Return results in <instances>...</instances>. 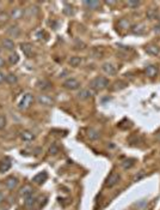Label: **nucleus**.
<instances>
[{"mask_svg": "<svg viewBox=\"0 0 160 210\" xmlns=\"http://www.w3.org/2000/svg\"><path fill=\"white\" fill-rule=\"evenodd\" d=\"M109 87V79L105 77H96L90 82V88H92L93 90H104Z\"/></svg>", "mask_w": 160, "mask_h": 210, "instance_id": "nucleus-1", "label": "nucleus"}, {"mask_svg": "<svg viewBox=\"0 0 160 210\" xmlns=\"http://www.w3.org/2000/svg\"><path fill=\"white\" fill-rule=\"evenodd\" d=\"M47 178H48V174L45 172H41V173L36 174L35 176L32 178V181L35 184H43L47 180Z\"/></svg>", "mask_w": 160, "mask_h": 210, "instance_id": "nucleus-13", "label": "nucleus"}, {"mask_svg": "<svg viewBox=\"0 0 160 210\" xmlns=\"http://www.w3.org/2000/svg\"><path fill=\"white\" fill-rule=\"evenodd\" d=\"M118 25H120V27L121 28H128L129 27V20H128V19H121V20H120V22H118Z\"/></svg>", "mask_w": 160, "mask_h": 210, "instance_id": "nucleus-33", "label": "nucleus"}, {"mask_svg": "<svg viewBox=\"0 0 160 210\" xmlns=\"http://www.w3.org/2000/svg\"><path fill=\"white\" fill-rule=\"evenodd\" d=\"M19 61V55L17 53H12L9 55V63L11 65H16Z\"/></svg>", "mask_w": 160, "mask_h": 210, "instance_id": "nucleus-26", "label": "nucleus"}, {"mask_svg": "<svg viewBox=\"0 0 160 210\" xmlns=\"http://www.w3.org/2000/svg\"><path fill=\"white\" fill-rule=\"evenodd\" d=\"M24 16V10L22 7H13L10 12V17L13 19H20Z\"/></svg>", "mask_w": 160, "mask_h": 210, "instance_id": "nucleus-8", "label": "nucleus"}, {"mask_svg": "<svg viewBox=\"0 0 160 210\" xmlns=\"http://www.w3.org/2000/svg\"><path fill=\"white\" fill-rule=\"evenodd\" d=\"M10 168H11V162H10V160H2V161L0 162V173L7 172Z\"/></svg>", "mask_w": 160, "mask_h": 210, "instance_id": "nucleus-23", "label": "nucleus"}, {"mask_svg": "<svg viewBox=\"0 0 160 210\" xmlns=\"http://www.w3.org/2000/svg\"><path fill=\"white\" fill-rule=\"evenodd\" d=\"M143 176H145V173H143V172H141V173L139 174V175L136 174V175L134 176V181H137V180H140V179H142Z\"/></svg>", "mask_w": 160, "mask_h": 210, "instance_id": "nucleus-35", "label": "nucleus"}, {"mask_svg": "<svg viewBox=\"0 0 160 210\" xmlns=\"http://www.w3.org/2000/svg\"><path fill=\"white\" fill-rule=\"evenodd\" d=\"M145 49H146L147 54L153 55V56H157V55L160 54V47L157 46V45H147Z\"/></svg>", "mask_w": 160, "mask_h": 210, "instance_id": "nucleus-9", "label": "nucleus"}, {"mask_svg": "<svg viewBox=\"0 0 160 210\" xmlns=\"http://www.w3.org/2000/svg\"><path fill=\"white\" fill-rule=\"evenodd\" d=\"M34 101H35L34 95H32V94H30V92H27V94H24V95L22 96V99L19 100L18 108H19L20 110H27V108H30V107H31V105L34 103Z\"/></svg>", "mask_w": 160, "mask_h": 210, "instance_id": "nucleus-2", "label": "nucleus"}, {"mask_svg": "<svg viewBox=\"0 0 160 210\" xmlns=\"http://www.w3.org/2000/svg\"><path fill=\"white\" fill-rule=\"evenodd\" d=\"M158 139H159V141H160V133H159V135H158Z\"/></svg>", "mask_w": 160, "mask_h": 210, "instance_id": "nucleus-40", "label": "nucleus"}, {"mask_svg": "<svg viewBox=\"0 0 160 210\" xmlns=\"http://www.w3.org/2000/svg\"><path fill=\"white\" fill-rule=\"evenodd\" d=\"M1 45L4 47V49H6V51H13L15 49V42L11 38H4Z\"/></svg>", "mask_w": 160, "mask_h": 210, "instance_id": "nucleus-17", "label": "nucleus"}, {"mask_svg": "<svg viewBox=\"0 0 160 210\" xmlns=\"http://www.w3.org/2000/svg\"><path fill=\"white\" fill-rule=\"evenodd\" d=\"M32 187L31 186H29V185H27V186H24L22 190H20V196L22 197H24V198H27V197H29V196H31L32 194Z\"/></svg>", "mask_w": 160, "mask_h": 210, "instance_id": "nucleus-21", "label": "nucleus"}, {"mask_svg": "<svg viewBox=\"0 0 160 210\" xmlns=\"http://www.w3.org/2000/svg\"><path fill=\"white\" fill-rule=\"evenodd\" d=\"M20 138L24 141V142H32L34 139L36 138L35 133L34 132H31V131H23L22 133H20Z\"/></svg>", "mask_w": 160, "mask_h": 210, "instance_id": "nucleus-11", "label": "nucleus"}, {"mask_svg": "<svg viewBox=\"0 0 160 210\" xmlns=\"http://www.w3.org/2000/svg\"><path fill=\"white\" fill-rule=\"evenodd\" d=\"M2 201H4V193H2V192H0V204L2 203Z\"/></svg>", "mask_w": 160, "mask_h": 210, "instance_id": "nucleus-39", "label": "nucleus"}, {"mask_svg": "<svg viewBox=\"0 0 160 210\" xmlns=\"http://www.w3.org/2000/svg\"><path fill=\"white\" fill-rule=\"evenodd\" d=\"M6 34H7L10 37L18 38V37L20 36L22 31H20V29H19V27H18V25H11L10 28H7V30H6Z\"/></svg>", "mask_w": 160, "mask_h": 210, "instance_id": "nucleus-7", "label": "nucleus"}, {"mask_svg": "<svg viewBox=\"0 0 160 210\" xmlns=\"http://www.w3.org/2000/svg\"><path fill=\"white\" fill-rule=\"evenodd\" d=\"M18 185V179L15 176H10L5 180V186L9 189V190H13L16 186Z\"/></svg>", "mask_w": 160, "mask_h": 210, "instance_id": "nucleus-14", "label": "nucleus"}, {"mask_svg": "<svg viewBox=\"0 0 160 210\" xmlns=\"http://www.w3.org/2000/svg\"><path fill=\"white\" fill-rule=\"evenodd\" d=\"M87 136H89L90 139L96 141V139H98V138L100 137V133H99V131L95 130V128H90L89 132H87Z\"/></svg>", "mask_w": 160, "mask_h": 210, "instance_id": "nucleus-25", "label": "nucleus"}, {"mask_svg": "<svg viewBox=\"0 0 160 210\" xmlns=\"http://www.w3.org/2000/svg\"><path fill=\"white\" fill-rule=\"evenodd\" d=\"M84 5L90 10H97L100 6V2L99 1H93V0H90V1H84Z\"/></svg>", "mask_w": 160, "mask_h": 210, "instance_id": "nucleus-20", "label": "nucleus"}, {"mask_svg": "<svg viewBox=\"0 0 160 210\" xmlns=\"http://www.w3.org/2000/svg\"><path fill=\"white\" fill-rule=\"evenodd\" d=\"M62 85L63 88H66L68 90H77V89L80 88V82L75 78H68V79H66L63 82Z\"/></svg>", "mask_w": 160, "mask_h": 210, "instance_id": "nucleus-3", "label": "nucleus"}, {"mask_svg": "<svg viewBox=\"0 0 160 210\" xmlns=\"http://www.w3.org/2000/svg\"><path fill=\"white\" fill-rule=\"evenodd\" d=\"M102 70H103V72L109 74V76H115L116 73H117L116 66H114L111 63H104V64L102 65Z\"/></svg>", "mask_w": 160, "mask_h": 210, "instance_id": "nucleus-6", "label": "nucleus"}, {"mask_svg": "<svg viewBox=\"0 0 160 210\" xmlns=\"http://www.w3.org/2000/svg\"><path fill=\"white\" fill-rule=\"evenodd\" d=\"M120 179H121V176H120L118 173H111L107 179V181H105V186L107 187H114L115 185L118 184Z\"/></svg>", "mask_w": 160, "mask_h": 210, "instance_id": "nucleus-5", "label": "nucleus"}, {"mask_svg": "<svg viewBox=\"0 0 160 210\" xmlns=\"http://www.w3.org/2000/svg\"><path fill=\"white\" fill-rule=\"evenodd\" d=\"M135 160H133V159H129V160H125V161H123L122 162V167L124 168V169H129V168H132L134 166V162Z\"/></svg>", "mask_w": 160, "mask_h": 210, "instance_id": "nucleus-27", "label": "nucleus"}, {"mask_svg": "<svg viewBox=\"0 0 160 210\" xmlns=\"http://www.w3.org/2000/svg\"><path fill=\"white\" fill-rule=\"evenodd\" d=\"M5 82H7L10 85H15V84H17V83H18L17 76H16L15 73H9V74H6Z\"/></svg>", "mask_w": 160, "mask_h": 210, "instance_id": "nucleus-19", "label": "nucleus"}, {"mask_svg": "<svg viewBox=\"0 0 160 210\" xmlns=\"http://www.w3.org/2000/svg\"><path fill=\"white\" fill-rule=\"evenodd\" d=\"M20 51L24 53L25 56L27 58H30L31 55H32V47L31 45H29V43H22L20 45Z\"/></svg>", "mask_w": 160, "mask_h": 210, "instance_id": "nucleus-16", "label": "nucleus"}, {"mask_svg": "<svg viewBox=\"0 0 160 210\" xmlns=\"http://www.w3.org/2000/svg\"><path fill=\"white\" fill-rule=\"evenodd\" d=\"M146 16H147V18L153 20V19H158L159 18V12H158V9H155V7H151V9L147 10V12H146Z\"/></svg>", "mask_w": 160, "mask_h": 210, "instance_id": "nucleus-15", "label": "nucleus"}, {"mask_svg": "<svg viewBox=\"0 0 160 210\" xmlns=\"http://www.w3.org/2000/svg\"><path fill=\"white\" fill-rule=\"evenodd\" d=\"M154 31H155V33H158V34H160V23L159 24H157V25L154 27Z\"/></svg>", "mask_w": 160, "mask_h": 210, "instance_id": "nucleus-37", "label": "nucleus"}, {"mask_svg": "<svg viewBox=\"0 0 160 210\" xmlns=\"http://www.w3.org/2000/svg\"><path fill=\"white\" fill-rule=\"evenodd\" d=\"M37 87H38V89H41V90H49V89L52 88V83L49 82V81L42 79V81H40V82L37 83Z\"/></svg>", "mask_w": 160, "mask_h": 210, "instance_id": "nucleus-18", "label": "nucleus"}, {"mask_svg": "<svg viewBox=\"0 0 160 210\" xmlns=\"http://www.w3.org/2000/svg\"><path fill=\"white\" fill-rule=\"evenodd\" d=\"M132 31H133V34L142 35V34H145V31H146V28H145L143 24H137V25H135V27L132 29Z\"/></svg>", "mask_w": 160, "mask_h": 210, "instance_id": "nucleus-24", "label": "nucleus"}, {"mask_svg": "<svg viewBox=\"0 0 160 210\" xmlns=\"http://www.w3.org/2000/svg\"><path fill=\"white\" fill-rule=\"evenodd\" d=\"M9 19H10V15L7 13V12H4V11H1V12H0V24L6 23Z\"/></svg>", "mask_w": 160, "mask_h": 210, "instance_id": "nucleus-28", "label": "nucleus"}, {"mask_svg": "<svg viewBox=\"0 0 160 210\" xmlns=\"http://www.w3.org/2000/svg\"><path fill=\"white\" fill-rule=\"evenodd\" d=\"M36 101H37L38 105L44 106V107H49V106H53L54 105V100L50 96H48V95H38Z\"/></svg>", "mask_w": 160, "mask_h": 210, "instance_id": "nucleus-4", "label": "nucleus"}, {"mask_svg": "<svg viewBox=\"0 0 160 210\" xmlns=\"http://www.w3.org/2000/svg\"><path fill=\"white\" fill-rule=\"evenodd\" d=\"M35 202H36V198L32 197V194H31V196H29V197L25 198V205H27V207H32V205L35 204Z\"/></svg>", "mask_w": 160, "mask_h": 210, "instance_id": "nucleus-29", "label": "nucleus"}, {"mask_svg": "<svg viewBox=\"0 0 160 210\" xmlns=\"http://www.w3.org/2000/svg\"><path fill=\"white\" fill-rule=\"evenodd\" d=\"M92 95H93V92H91L90 89H82V90H80L78 92V99L79 100H89L92 97Z\"/></svg>", "mask_w": 160, "mask_h": 210, "instance_id": "nucleus-12", "label": "nucleus"}, {"mask_svg": "<svg viewBox=\"0 0 160 210\" xmlns=\"http://www.w3.org/2000/svg\"><path fill=\"white\" fill-rule=\"evenodd\" d=\"M5 78H6V74H4L0 71V84H2V83L5 82Z\"/></svg>", "mask_w": 160, "mask_h": 210, "instance_id": "nucleus-36", "label": "nucleus"}, {"mask_svg": "<svg viewBox=\"0 0 160 210\" xmlns=\"http://www.w3.org/2000/svg\"><path fill=\"white\" fill-rule=\"evenodd\" d=\"M127 5H128L130 9H137V7L141 5V1H128Z\"/></svg>", "mask_w": 160, "mask_h": 210, "instance_id": "nucleus-30", "label": "nucleus"}, {"mask_svg": "<svg viewBox=\"0 0 160 210\" xmlns=\"http://www.w3.org/2000/svg\"><path fill=\"white\" fill-rule=\"evenodd\" d=\"M69 65L71 66H73V67H78V66H80L81 65V63H82V59H81V56H72L71 59H69Z\"/></svg>", "mask_w": 160, "mask_h": 210, "instance_id": "nucleus-22", "label": "nucleus"}, {"mask_svg": "<svg viewBox=\"0 0 160 210\" xmlns=\"http://www.w3.org/2000/svg\"><path fill=\"white\" fill-rule=\"evenodd\" d=\"M63 12L67 15V16H73L74 15V11H73V7L72 6H68L67 4H66V7L63 9Z\"/></svg>", "mask_w": 160, "mask_h": 210, "instance_id": "nucleus-31", "label": "nucleus"}, {"mask_svg": "<svg viewBox=\"0 0 160 210\" xmlns=\"http://www.w3.org/2000/svg\"><path fill=\"white\" fill-rule=\"evenodd\" d=\"M57 153H59V148H57L56 144H53V145L50 146V149H49V154L50 155H56Z\"/></svg>", "mask_w": 160, "mask_h": 210, "instance_id": "nucleus-32", "label": "nucleus"}, {"mask_svg": "<svg viewBox=\"0 0 160 210\" xmlns=\"http://www.w3.org/2000/svg\"><path fill=\"white\" fill-rule=\"evenodd\" d=\"M145 73H146V76H148L149 78H154V77L158 74V67H157L155 65H148V66H146V69H145Z\"/></svg>", "mask_w": 160, "mask_h": 210, "instance_id": "nucleus-10", "label": "nucleus"}, {"mask_svg": "<svg viewBox=\"0 0 160 210\" xmlns=\"http://www.w3.org/2000/svg\"><path fill=\"white\" fill-rule=\"evenodd\" d=\"M4 66H5V60L0 56V69H1V67H4Z\"/></svg>", "mask_w": 160, "mask_h": 210, "instance_id": "nucleus-38", "label": "nucleus"}, {"mask_svg": "<svg viewBox=\"0 0 160 210\" xmlns=\"http://www.w3.org/2000/svg\"><path fill=\"white\" fill-rule=\"evenodd\" d=\"M6 126V118L4 115H0V128H4Z\"/></svg>", "mask_w": 160, "mask_h": 210, "instance_id": "nucleus-34", "label": "nucleus"}]
</instances>
